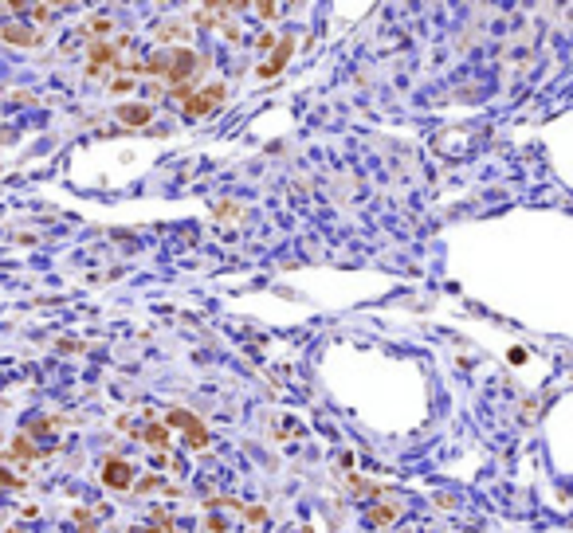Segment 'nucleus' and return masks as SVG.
Instances as JSON below:
<instances>
[{
  "label": "nucleus",
  "instance_id": "f257e3e1",
  "mask_svg": "<svg viewBox=\"0 0 573 533\" xmlns=\"http://www.w3.org/2000/svg\"><path fill=\"white\" fill-rule=\"evenodd\" d=\"M165 427H181L185 443H189L193 451H205L208 443H212V432L205 427V420H196V416L185 412V408H173V412L165 416Z\"/></svg>",
  "mask_w": 573,
  "mask_h": 533
},
{
  "label": "nucleus",
  "instance_id": "f03ea898",
  "mask_svg": "<svg viewBox=\"0 0 573 533\" xmlns=\"http://www.w3.org/2000/svg\"><path fill=\"white\" fill-rule=\"evenodd\" d=\"M224 98H228V86L224 83H212V86H205V90H196V95L185 98V118H208Z\"/></svg>",
  "mask_w": 573,
  "mask_h": 533
},
{
  "label": "nucleus",
  "instance_id": "7ed1b4c3",
  "mask_svg": "<svg viewBox=\"0 0 573 533\" xmlns=\"http://www.w3.org/2000/svg\"><path fill=\"white\" fill-rule=\"evenodd\" d=\"M118 63H122V55H118V48H114V43H91V48H86V75H91V79H95L98 71H106V67H118Z\"/></svg>",
  "mask_w": 573,
  "mask_h": 533
},
{
  "label": "nucleus",
  "instance_id": "20e7f679",
  "mask_svg": "<svg viewBox=\"0 0 573 533\" xmlns=\"http://www.w3.org/2000/svg\"><path fill=\"white\" fill-rule=\"evenodd\" d=\"M130 483H134L130 459H106L102 463V486H106V490H130Z\"/></svg>",
  "mask_w": 573,
  "mask_h": 533
},
{
  "label": "nucleus",
  "instance_id": "39448f33",
  "mask_svg": "<svg viewBox=\"0 0 573 533\" xmlns=\"http://www.w3.org/2000/svg\"><path fill=\"white\" fill-rule=\"evenodd\" d=\"M114 118L122 126H130V130H146L153 122V106L149 102H122V106H114Z\"/></svg>",
  "mask_w": 573,
  "mask_h": 533
},
{
  "label": "nucleus",
  "instance_id": "423d86ee",
  "mask_svg": "<svg viewBox=\"0 0 573 533\" xmlns=\"http://www.w3.org/2000/svg\"><path fill=\"white\" fill-rule=\"evenodd\" d=\"M291 55H294V39L283 36L279 43H275V55H271L267 63H259V67H256V79H275V75L291 63Z\"/></svg>",
  "mask_w": 573,
  "mask_h": 533
},
{
  "label": "nucleus",
  "instance_id": "0eeeda50",
  "mask_svg": "<svg viewBox=\"0 0 573 533\" xmlns=\"http://www.w3.org/2000/svg\"><path fill=\"white\" fill-rule=\"evenodd\" d=\"M36 459H39V451L32 447V439H28V436H16L12 447L0 455V467H8V463H16V467H32Z\"/></svg>",
  "mask_w": 573,
  "mask_h": 533
},
{
  "label": "nucleus",
  "instance_id": "6e6552de",
  "mask_svg": "<svg viewBox=\"0 0 573 533\" xmlns=\"http://www.w3.org/2000/svg\"><path fill=\"white\" fill-rule=\"evenodd\" d=\"M134 436L146 439L158 455H165V451H169V427H165V424H142V427H134Z\"/></svg>",
  "mask_w": 573,
  "mask_h": 533
},
{
  "label": "nucleus",
  "instance_id": "1a4fd4ad",
  "mask_svg": "<svg viewBox=\"0 0 573 533\" xmlns=\"http://www.w3.org/2000/svg\"><path fill=\"white\" fill-rule=\"evenodd\" d=\"M0 39H8V43H20V48H36V43H39V32H32V28H20V24H4V28H0Z\"/></svg>",
  "mask_w": 573,
  "mask_h": 533
},
{
  "label": "nucleus",
  "instance_id": "9d476101",
  "mask_svg": "<svg viewBox=\"0 0 573 533\" xmlns=\"http://www.w3.org/2000/svg\"><path fill=\"white\" fill-rule=\"evenodd\" d=\"M55 424H59L55 416H36V420H28V432H24V436H28V439H32V436L48 439V436H55Z\"/></svg>",
  "mask_w": 573,
  "mask_h": 533
},
{
  "label": "nucleus",
  "instance_id": "9b49d317",
  "mask_svg": "<svg viewBox=\"0 0 573 533\" xmlns=\"http://www.w3.org/2000/svg\"><path fill=\"white\" fill-rule=\"evenodd\" d=\"M75 533H98V525H95V514L91 510H83V506H75Z\"/></svg>",
  "mask_w": 573,
  "mask_h": 533
},
{
  "label": "nucleus",
  "instance_id": "f8f14e48",
  "mask_svg": "<svg viewBox=\"0 0 573 533\" xmlns=\"http://www.w3.org/2000/svg\"><path fill=\"white\" fill-rule=\"evenodd\" d=\"M0 486H4V490H12V494H24V490H28L24 478H16L8 467H0Z\"/></svg>",
  "mask_w": 573,
  "mask_h": 533
},
{
  "label": "nucleus",
  "instance_id": "ddd939ff",
  "mask_svg": "<svg viewBox=\"0 0 573 533\" xmlns=\"http://www.w3.org/2000/svg\"><path fill=\"white\" fill-rule=\"evenodd\" d=\"M393 518H397V510L393 506H373L369 510V521H373V525H389Z\"/></svg>",
  "mask_w": 573,
  "mask_h": 533
},
{
  "label": "nucleus",
  "instance_id": "4468645a",
  "mask_svg": "<svg viewBox=\"0 0 573 533\" xmlns=\"http://www.w3.org/2000/svg\"><path fill=\"white\" fill-rule=\"evenodd\" d=\"M106 86L114 90V95H126V90H134L138 83H134V75H114V79H110Z\"/></svg>",
  "mask_w": 573,
  "mask_h": 533
},
{
  "label": "nucleus",
  "instance_id": "2eb2a0df",
  "mask_svg": "<svg viewBox=\"0 0 573 533\" xmlns=\"http://www.w3.org/2000/svg\"><path fill=\"white\" fill-rule=\"evenodd\" d=\"M110 28H114V20H110V16H95V20L86 24V32H91V36H106Z\"/></svg>",
  "mask_w": 573,
  "mask_h": 533
},
{
  "label": "nucleus",
  "instance_id": "dca6fc26",
  "mask_svg": "<svg viewBox=\"0 0 573 533\" xmlns=\"http://www.w3.org/2000/svg\"><path fill=\"white\" fill-rule=\"evenodd\" d=\"M205 530L208 533H228V521L220 518V514H212V518H205Z\"/></svg>",
  "mask_w": 573,
  "mask_h": 533
},
{
  "label": "nucleus",
  "instance_id": "f3484780",
  "mask_svg": "<svg viewBox=\"0 0 573 533\" xmlns=\"http://www.w3.org/2000/svg\"><path fill=\"white\" fill-rule=\"evenodd\" d=\"M244 518L252 521V525H259V521H267V510H263V506H247Z\"/></svg>",
  "mask_w": 573,
  "mask_h": 533
},
{
  "label": "nucleus",
  "instance_id": "a211bd4d",
  "mask_svg": "<svg viewBox=\"0 0 573 533\" xmlns=\"http://www.w3.org/2000/svg\"><path fill=\"white\" fill-rule=\"evenodd\" d=\"M158 486L165 490V483H161L158 474H149V478H142V483H138V490H142V494H149V490H158Z\"/></svg>",
  "mask_w": 573,
  "mask_h": 533
},
{
  "label": "nucleus",
  "instance_id": "6ab92c4d",
  "mask_svg": "<svg viewBox=\"0 0 573 533\" xmlns=\"http://www.w3.org/2000/svg\"><path fill=\"white\" fill-rule=\"evenodd\" d=\"M275 43H279V39H275V36H259V39H256V48H259V51H267V48H275Z\"/></svg>",
  "mask_w": 573,
  "mask_h": 533
},
{
  "label": "nucleus",
  "instance_id": "aec40b11",
  "mask_svg": "<svg viewBox=\"0 0 573 533\" xmlns=\"http://www.w3.org/2000/svg\"><path fill=\"white\" fill-rule=\"evenodd\" d=\"M256 12H259V16H267V20H271V16L279 12V8H275V4H256Z\"/></svg>",
  "mask_w": 573,
  "mask_h": 533
},
{
  "label": "nucleus",
  "instance_id": "412c9836",
  "mask_svg": "<svg viewBox=\"0 0 573 533\" xmlns=\"http://www.w3.org/2000/svg\"><path fill=\"white\" fill-rule=\"evenodd\" d=\"M130 533H161V530H158V525H153V530H130Z\"/></svg>",
  "mask_w": 573,
  "mask_h": 533
}]
</instances>
